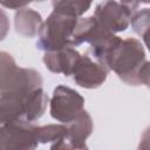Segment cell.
Segmentation results:
<instances>
[{
  "instance_id": "obj_1",
  "label": "cell",
  "mask_w": 150,
  "mask_h": 150,
  "mask_svg": "<svg viewBox=\"0 0 150 150\" xmlns=\"http://www.w3.org/2000/svg\"><path fill=\"white\" fill-rule=\"evenodd\" d=\"M42 76L32 68L19 67L13 56L0 53V124L39 120L49 101Z\"/></svg>"
},
{
  "instance_id": "obj_2",
  "label": "cell",
  "mask_w": 150,
  "mask_h": 150,
  "mask_svg": "<svg viewBox=\"0 0 150 150\" xmlns=\"http://www.w3.org/2000/svg\"><path fill=\"white\" fill-rule=\"evenodd\" d=\"M146 62L142 43L134 38L121 39L108 59V69L129 86H139L138 73Z\"/></svg>"
},
{
  "instance_id": "obj_3",
  "label": "cell",
  "mask_w": 150,
  "mask_h": 150,
  "mask_svg": "<svg viewBox=\"0 0 150 150\" xmlns=\"http://www.w3.org/2000/svg\"><path fill=\"white\" fill-rule=\"evenodd\" d=\"M77 21L79 18L73 14L53 9L40 28L36 47L45 52L73 47V34Z\"/></svg>"
},
{
  "instance_id": "obj_4",
  "label": "cell",
  "mask_w": 150,
  "mask_h": 150,
  "mask_svg": "<svg viewBox=\"0 0 150 150\" xmlns=\"http://www.w3.org/2000/svg\"><path fill=\"white\" fill-rule=\"evenodd\" d=\"M49 110L54 120L68 124L84 110V98L75 89L57 86L53 90L49 101Z\"/></svg>"
},
{
  "instance_id": "obj_5",
  "label": "cell",
  "mask_w": 150,
  "mask_h": 150,
  "mask_svg": "<svg viewBox=\"0 0 150 150\" xmlns=\"http://www.w3.org/2000/svg\"><path fill=\"white\" fill-rule=\"evenodd\" d=\"M36 125L27 121H14L0 127L1 150H32L39 145Z\"/></svg>"
},
{
  "instance_id": "obj_6",
  "label": "cell",
  "mask_w": 150,
  "mask_h": 150,
  "mask_svg": "<svg viewBox=\"0 0 150 150\" xmlns=\"http://www.w3.org/2000/svg\"><path fill=\"white\" fill-rule=\"evenodd\" d=\"M94 16L104 28L115 34L124 32L129 27L132 14L121 2L115 0H104L96 6Z\"/></svg>"
},
{
  "instance_id": "obj_7",
  "label": "cell",
  "mask_w": 150,
  "mask_h": 150,
  "mask_svg": "<svg viewBox=\"0 0 150 150\" xmlns=\"http://www.w3.org/2000/svg\"><path fill=\"white\" fill-rule=\"evenodd\" d=\"M108 73V68L84 54L79 59L71 76L77 86L86 89H95L105 82Z\"/></svg>"
},
{
  "instance_id": "obj_8",
  "label": "cell",
  "mask_w": 150,
  "mask_h": 150,
  "mask_svg": "<svg viewBox=\"0 0 150 150\" xmlns=\"http://www.w3.org/2000/svg\"><path fill=\"white\" fill-rule=\"evenodd\" d=\"M67 135L63 141L50 145V149H87L86 139L93 132V120L88 111L83 110L74 121L66 124Z\"/></svg>"
},
{
  "instance_id": "obj_9",
  "label": "cell",
  "mask_w": 150,
  "mask_h": 150,
  "mask_svg": "<svg viewBox=\"0 0 150 150\" xmlns=\"http://www.w3.org/2000/svg\"><path fill=\"white\" fill-rule=\"evenodd\" d=\"M114 35L115 34L104 28L94 15L79 18L73 34V47L80 46L84 42L89 43L90 47H95L105 42Z\"/></svg>"
},
{
  "instance_id": "obj_10",
  "label": "cell",
  "mask_w": 150,
  "mask_h": 150,
  "mask_svg": "<svg viewBox=\"0 0 150 150\" xmlns=\"http://www.w3.org/2000/svg\"><path fill=\"white\" fill-rule=\"evenodd\" d=\"M81 57V54L71 46L53 50L45 52L43 63L48 70L55 74H63L64 76H71L74 68Z\"/></svg>"
},
{
  "instance_id": "obj_11",
  "label": "cell",
  "mask_w": 150,
  "mask_h": 150,
  "mask_svg": "<svg viewBox=\"0 0 150 150\" xmlns=\"http://www.w3.org/2000/svg\"><path fill=\"white\" fill-rule=\"evenodd\" d=\"M42 16L36 11L25 7L14 15V27L16 33L25 38H34L39 34L42 26Z\"/></svg>"
},
{
  "instance_id": "obj_12",
  "label": "cell",
  "mask_w": 150,
  "mask_h": 150,
  "mask_svg": "<svg viewBox=\"0 0 150 150\" xmlns=\"http://www.w3.org/2000/svg\"><path fill=\"white\" fill-rule=\"evenodd\" d=\"M132 30L143 39V42L150 52V8L135 12L131 16Z\"/></svg>"
},
{
  "instance_id": "obj_13",
  "label": "cell",
  "mask_w": 150,
  "mask_h": 150,
  "mask_svg": "<svg viewBox=\"0 0 150 150\" xmlns=\"http://www.w3.org/2000/svg\"><path fill=\"white\" fill-rule=\"evenodd\" d=\"M35 134L39 143L41 144L52 143L53 145L64 139L67 135V125L62 123V124H48V125L36 127Z\"/></svg>"
},
{
  "instance_id": "obj_14",
  "label": "cell",
  "mask_w": 150,
  "mask_h": 150,
  "mask_svg": "<svg viewBox=\"0 0 150 150\" xmlns=\"http://www.w3.org/2000/svg\"><path fill=\"white\" fill-rule=\"evenodd\" d=\"M94 0H53V9L62 11L81 18L91 6Z\"/></svg>"
},
{
  "instance_id": "obj_15",
  "label": "cell",
  "mask_w": 150,
  "mask_h": 150,
  "mask_svg": "<svg viewBox=\"0 0 150 150\" xmlns=\"http://www.w3.org/2000/svg\"><path fill=\"white\" fill-rule=\"evenodd\" d=\"M38 0H0L1 6L8 9H21L28 6L30 2Z\"/></svg>"
},
{
  "instance_id": "obj_16",
  "label": "cell",
  "mask_w": 150,
  "mask_h": 150,
  "mask_svg": "<svg viewBox=\"0 0 150 150\" xmlns=\"http://www.w3.org/2000/svg\"><path fill=\"white\" fill-rule=\"evenodd\" d=\"M138 82H139V86L144 84L148 88L150 87V61H146L142 66L138 73Z\"/></svg>"
},
{
  "instance_id": "obj_17",
  "label": "cell",
  "mask_w": 150,
  "mask_h": 150,
  "mask_svg": "<svg viewBox=\"0 0 150 150\" xmlns=\"http://www.w3.org/2000/svg\"><path fill=\"white\" fill-rule=\"evenodd\" d=\"M138 149H150V127L144 130L138 144Z\"/></svg>"
},
{
  "instance_id": "obj_18",
  "label": "cell",
  "mask_w": 150,
  "mask_h": 150,
  "mask_svg": "<svg viewBox=\"0 0 150 150\" xmlns=\"http://www.w3.org/2000/svg\"><path fill=\"white\" fill-rule=\"evenodd\" d=\"M139 2H141V0H121V4L124 7H127L131 14H134L136 12V9L139 6Z\"/></svg>"
},
{
  "instance_id": "obj_19",
  "label": "cell",
  "mask_w": 150,
  "mask_h": 150,
  "mask_svg": "<svg viewBox=\"0 0 150 150\" xmlns=\"http://www.w3.org/2000/svg\"><path fill=\"white\" fill-rule=\"evenodd\" d=\"M141 2H143V4H150V0H141Z\"/></svg>"
},
{
  "instance_id": "obj_20",
  "label": "cell",
  "mask_w": 150,
  "mask_h": 150,
  "mask_svg": "<svg viewBox=\"0 0 150 150\" xmlns=\"http://www.w3.org/2000/svg\"><path fill=\"white\" fill-rule=\"evenodd\" d=\"M38 1H45V0H38Z\"/></svg>"
},
{
  "instance_id": "obj_21",
  "label": "cell",
  "mask_w": 150,
  "mask_h": 150,
  "mask_svg": "<svg viewBox=\"0 0 150 150\" xmlns=\"http://www.w3.org/2000/svg\"><path fill=\"white\" fill-rule=\"evenodd\" d=\"M149 88H150V87H149Z\"/></svg>"
}]
</instances>
